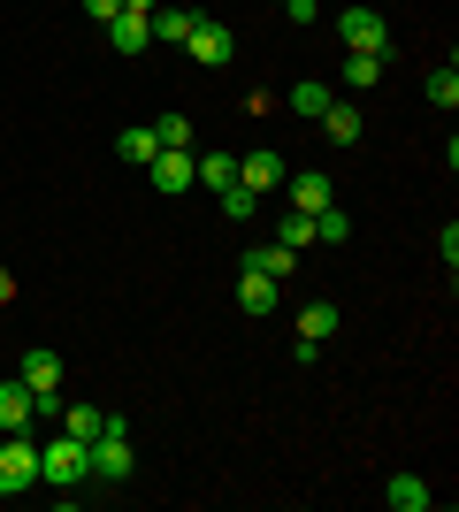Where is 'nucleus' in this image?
<instances>
[{
	"mask_svg": "<svg viewBox=\"0 0 459 512\" xmlns=\"http://www.w3.org/2000/svg\"><path fill=\"white\" fill-rule=\"evenodd\" d=\"M329 100H337V92H329L322 77H299V85H291V115H306V123H322Z\"/></svg>",
	"mask_w": 459,
	"mask_h": 512,
	"instance_id": "nucleus-17",
	"label": "nucleus"
},
{
	"mask_svg": "<svg viewBox=\"0 0 459 512\" xmlns=\"http://www.w3.org/2000/svg\"><path fill=\"white\" fill-rule=\"evenodd\" d=\"M337 321H345V314H337V306H329V299H314V306H299V337L329 344V337H337Z\"/></svg>",
	"mask_w": 459,
	"mask_h": 512,
	"instance_id": "nucleus-19",
	"label": "nucleus"
},
{
	"mask_svg": "<svg viewBox=\"0 0 459 512\" xmlns=\"http://www.w3.org/2000/svg\"><path fill=\"white\" fill-rule=\"evenodd\" d=\"M222 214H230V222H253V214H261V192H245V184H222Z\"/></svg>",
	"mask_w": 459,
	"mask_h": 512,
	"instance_id": "nucleus-24",
	"label": "nucleus"
},
{
	"mask_svg": "<svg viewBox=\"0 0 459 512\" xmlns=\"http://www.w3.org/2000/svg\"><path fill=\"white\" fill-rule=\"evenodd\" d=\"M383 62H391V54H345V69H337V77H345L352 92H375V85H383Z\"/></svg>",
	"mask_w": 459,
	"mask_h": 512,
	"instance_id": "nucleus-16",
	"label": "nucleus"
},
{
	"mask_svg": "<svg viewBox=\"0 0 459 512\" xmlns=\"http://www.w3.org/2000/svg\"><path fill=\"white\" fill-rule=\"evenodd\" d=\"M337 39H345V54H391V31H383L375 8H345V16H337Z\"/></svg>",
	"mask_w": 459,
	"mask_h": 512,
	"instance_id": "nucleus-5",
	"label": "nucleus"
},
{
	"mask_svg": "<svg viewBox=\"0 0 459 512\" xmlns=\"http://www.w3.org/2000/svg\"><path fill=\"white\" fill-rule=\"evenodd\" d=\"M39 421V406H31V383H0V436H23V428Z\"/></svg>",
	"mask_w": 459,
	"mask_h": 512,
	"instance_id": "nucleus-10",
	"label": "nucleus"
},
{
	"mask_svg": "<svg viewBox=\"0 0 459 512\" xmlns=\"http://www.w3.org/2000/svg\"><path fill=\"white\" fill-rule=\"evenodd\" d=\"M153 138H161V146H192V123H184V115H161V123H153Z\"/></svg>",
	"mask_w": 459,
	"mask_h": 512,
	"instance_id": "nucleus-27",
	"label": "nucleus"
},
{
	"mask_svg": "<svg viewBox=\"0 0 459 512\" xmlns=\"http://www.w3.org/2000/svg\"><path fill=\"white\" fill-rule=\"evenodd\" d=\"M39 482V444H31V428L23 436H0V497H16Z\"/></svg>",
	"mask_w": 459,
	"mask_h": 512,
	"instance_id": "nucleus-3",
	"label": "nucleus"
},
{
	"mask_svg": "<svg viewBox=\"0 0 459 512\" xmlns=\"http://www.w3.org/2000/svg\"><path fill=\"white\" fill-rule=\"evenodd\" d=\"M192 161H199L192 146H161V153H153V161H146L153 192H192V184H199V176H192Z\"/></svg>",
	"mask_w": 459,
	"mask_h": 512,
	"instance_id": "nucleus-6",
	"label": "nucleus"
},
{
	"mask_svg": "<svg viewBox=\"0 0 459 512\" xmlns=\"http://www.w3.org/2000/svg\"><path fill=\"white\" fill-rule=\"evenodd\" d=\"M245 268H261V276H276V283H284L291 268H299V253H291V245H276V237H268V245H245Z\"/></svg>",
	"mask_w": 459,
	"mask_h": 512,
	"instance_id": "nucleus-15",
	"label": "nucleus"
},
{
	"mask_svg": "<svg viewBox=\"0 0 459 512\" xmlns=\"http://www.w3.org/2000/svg\"><path fill=\"white\" fill-rule=\"evenodd\" d=\"M284 16L291 23H314V16H322V0H284Z\"/></svg>",
	"mask_w": 459,
	"mask_h": 512,
	"instance_id": "nucleus-29",
	"label": "nucleus"
},
{
	"mask_svg": "<svg viewBox=\"0 0 459 512\" xmlns=\"http://www.w3.org/2000/svg\"><path fill=\"white\" fill-rule=\"evenodd\" d=\"M284 153H276V146H261V153H238V184H245V192H276V184H284Z\"/></svg>",
	"mask_w": 459,
	"mask_h": 512,
	"instance_id": "nucleus-8",
	"label": "nucleus"
},
{
	"mask_svg": "<svg viewBox=\"0 0 459 512\" xmlns=\"http://www.w3.org/2000/svg\"><path fill=\"white\" fill-rule=\"evenodd\" d=\"M192 176L222 192V184H238V153H199V161H192Z\"/></svg>",
	"mask_w": 459,
	"mask_h": 512,
	"instance_id": "nucleus-20",
	"label": "nucleus"
},
{
	"mask_svg": "<svg viewBox=\"0 0 459 512\" xmlns=\"http://www.w3.org/2000/svg\"><path fill=\"white\" fill-rule=\"evenodd\" d=\"M92 482H131V428H108L100 421V436H92Z\"/></svg>",
	"mask_w": 459,
	"mask_h": 512,
	"instance_id": "nucleus-4",
	"label": "nucleus"
},
{
	"mask_svg": "<svg viewBox=\"0 0 459 512\" xmlns=\"http://www.w3.org/2000/svg\"><path fill=\"white\" fill-rule=\"evenodd\" d=\"M146 31H153V39H169V46H184V31H192V8H153Z\"/></svg>",
	"mask_w": 459,
	"mask_h": 512,
	"instance_id": "nucleus-21",
	"label": "nucleus"
},
{
	"mask_svg": "<svg viewBox=\"0 0 459 512\" xmlns=\"http://www.w3.org/2000/svg\"><path fill=\"white\" fill-rule=\"evenodd\" d=\"M115 153H123L131 169H146L153 153H161V138H153V123H131V130H123V138H115Z\"/></svg>",
	"mask_w": 459,
	"mask_h": 512,
	"instance_id": "nucleus-18",
	"label": "nucleus"
},
{
	"mask_svg": "<svg viewBox=\"0 0 459 512\" xmlns=\"http://www.w3.org/2000/svg\"><path fill=\"white\" fill-rule=\"evenodd\" d=\"M100 421H108L100 406H62V428H69V436H85V444L100 436Z\"/></svg>",
	"mask_w": 459,
	"mask_h": 512,
	"instance_id": "nucleus-25",
	"label": "nucleus"
},
{
	"mask_svg": "<svg viewBox=\"0 0 459 512\" xmlns=\"http://www.w3.org/2000/svg\"><path fill=\"white\" fill-rule=\"evenodd\" d=\"M16 375L31 383V398H54V390H62V352H46V344H31V352L16 360Z\"/></svg>",
	"mask_w": 459,
	"mask_h": 512,
	"instance_id": "nucleus-7",
	"label": "nucleus"
},
{
	"mask_svg": "<svg viewBox=\"0 0 459 512\" xmlns=\"http://www.w3.org/2000/svg\"><path fill=\"white\" fill-rule=\"evenodd\" d=\"M383 505H391V512H429L437 490H429L421 474H391V482H383Z\"/></svg>",
	"mask_w": 459,
	"mask_h": 512,
	"instance_id": "nucleus-12",
	"label": "nucleus"
},
{
	"mask_svg": "<svg viewBox=\"0 0 459 512\" xmlns=\"http://www.w3.org/2000/svg\"><path fill=\"white\" fill-rule=\"evenodd\" d=\"M77 8H85L92 23H108V16H123V0H77Z\"/></svg>",
	"mask_w": 459,
	"mask_h": 512,
	"instance_id": "nucleus-28",
	"label": "nucleus"
},
{
	"mask_svg": "<svg viewBox=\"0 0 459 512\" xmlns=\"http://www.w3.org/2000/svg\"><path fill=\"white\" fill-rule=\"evenodd\" d=\"M276 245H291V253L314 245V214H284V222H276Z\"/></svg>",
	"mask_w": 459,
	"mask_h": 512,
	"instance_id": "nucleus-26",
	"label": "nucleus"
},
{
	"mask_svg": "<svg viewBox=\"0 0 459 512\" xmlns=\"http://www.w3.org/2000/svg\"><path fill=\"white\" fill-rule=\"evenodd\" d=\"M39 482L46 490H77V482H92V451H85V436H54V444H39Z\"/></svg>",
	"mask_w": 459,
	"mask_h": 512,
	"instance_id": "nucleus-1",
	"label": "nucleus"
},
{
	"mask_svg": "<svg viewBox=\"0 0 459 512\" xmlns=\"http://www.w3.org/2000/svg\"><path fill=\"white\" fill-rule=\"evenodd\" d=\"M421 92H429V100H437L444 115H452V107H459V69H452V62H444V69H429V85H421Z\"/></svg>",
	"mask_w": 459,
	"mask_h": 512,
	"instance_id": "nucleus-23",
	"label": "nucleus"
},
{
	"mask_svg": "<svg viewBox=\"0 0 459 512\" xmlns=\"http://www.w3.org/2000/svg\"><path fill=\"white\" fill-rule=\"evenodd\" d=\"M108 46H115V54H146V46H153L146 16H131V8H123V16H108Z\"/></svg>",
	"mask_w": 459,
	"mask_h": 512,
	"instance_id": "nucleus-14",
	"label": "nucleus"
},
{
	"mask_svg": "<svg viewBox=\"0 0 459 512\" xmlns=\"http://www.w3.org/2000/svg\"><path fill=\"white\" fill-rule=\"evenodd\" d=\"M276 291H284L276 276H261V268H245V260H238V306H245V314H276Z\"/></svg>",
	"mask_w": 459,
	"mask_h": 512,
	"instance_id": "nucleus-11",
	"label": "nucleus"
},
{
	"mask_svg": "<svg viewBox=\"0 0 459 512\" xmlns=\"http://www.w3.org/2000/svg\"><path fill=\"white\" fill-rule=\"evenodd\" d=\"M314 130H322L329 146H360V130H368V115H360L352 100H329V107H322V123H314Z\"/></svg>",
	"mask_w": 459,
	"mask_h": 512,
	"instance_id": "nucleus-9",
	"label": "nucleus"
},
{
	"mask_svg": "<svg viewBox=\"0 0 459 512\" xmlns=\"http://www.w3.org/2000/svg\"><path fill=\"white\" fill-rule=\"evenodd\" d=\"M184 54H192L199 69H222V62H238V31H230V23H215V16H192Z\"/></svg>",
	"mask_w": 459,
	"mask_h": 512,
	"instance_id": "nucleus-2",
	"label": "nucleus"
},
{
	"mask_svg": "<svg viewBox=\"0 0 459 512\" xmlns=\"http://www.w3.org/2000/svg\"><path fill=\"white\" fill-rule=\"evenodd\" d=\"M291 184V214H322V207H337V184L329 176H284Z\"/></svg>",
	"mask_w": 459,
	"mask_h": 512,
	"instance_id": "nucleus-13",
	"label": "nucleus"
},
{
	"mask_svg": "<svg viewBox=\"0 0 459 512\" xmlns=\"http://www.w3.org/2000/svg\"><path fill=\"white\" fill-rule=\"evenodd\" d=\"M0 299H16V276H8V268H0Z\"/></svg>",
	"mask_w": 459,
	"mask_h": 512,
	"instance_id": "nucleus-31",
	"label": "nucleus"
},
{
	"mask_svg": "<svg viewBox=\"0 0 459 512\" xmlns=\"http://www.w3.org/2000/svg\"><path fill=\"white\" fill-rule=\"evenodd\" d=\"M123 8H131V16H153V8H161V0H123Z\"/></svg>",
	"mask_w": 459,
	"mask_h": 512,
	"instance_id": "nucleus-30",
	"label": "nucleus"
},
{
	"mask_svg": "<svg viewBox=\"0 0 459 512\" xmlns=\"http://www.w3.org/2000/svg\"><path fill=\"white\" fill-rule=\"evenodd\" d=\"M345 237H352V214L345 207H322V214H314V245H345Z\"/></svg>",
	"mask_w": 459,
	"mask_h": 512,
	"instance_id": "nucleus-22",
	"label": "nucleus"
}]
</instances>
